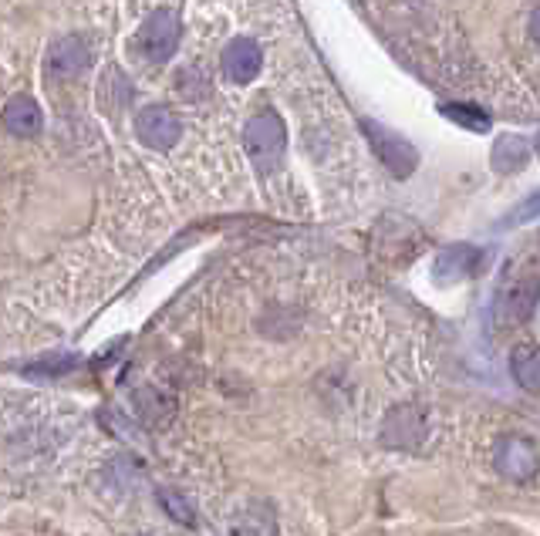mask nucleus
<instances>
[{"instance_id": "obj_1", "label": "nucleus", "mask_w": 540, "mask_h": 536, "mask_svg": "<svg viewBox=\"0 0 540 536\" xmlns=\"http://www.w3.org/2000/svg\"><path fill=\"white\" fill-rule=\"evenodd\" d=\"M243 149H247V159L254 162L260 172H270L277 162L284 159L287 149V129L277 112H257L243 125Z\"/></svg>"}, {"instance_id": "obj_2", "label": "nucleus", "mask_w": 540, "mask_h": 536, "mask_svg": "<svg viewBox=\"0 0 540 536\" xmlns=\"http://www.w3.org/2000/svg\"><path fill=\"white\" fill-rule=\"evenodd\" d=\"M179 38H183V27H179V17L166 7L152 11L146 21L135 31V51L149 61H166L173 58V51L179 48Z\"/></svg>"}, {"instance_id": "obj_3", "label": "nucleus", "mask_w": 540, "mask_h": 536, "mask_svg": "<svg viewBox=\"0 0 540 536\" xmlns=\"http://www.w3.org/2000/svg\"><path fill=\"white\" fill-rule=\"evenodd\" d=\"M537 294H540L537 270H524V274L517 270L513 277H507V284H503L500 294H497V324L500 327L524 324L530 317V311H534Z\"/></svg>"}, {"instance_id": "obj_4", "label": "nucleus", "mask_w": 540, "mask_h": 536, "mask_svg": "<svg viewBox=\"0 0 540 536\" xmlns=\"http://www.w3.org/2000/svg\"><path fill=\"white\" fill-rule=\"evenodd\" d=\"M362 129L368 135V142H372L375 156L382 159V166H389L392 176H399V179L412 176V169H416V162H419V152L412 149L402 135L382 129V125H375V122H365Z\"/></svg>"}, {"instance_id": "obj_5", "label": "nucleus", "mask_w": 540, "mask_h": 536, "mask_svg": "<svg viewBox=\"0 0 540 536\" xmlns=\"http://www.w3.org/2000/svg\"><path fill=\"white\" fill-rule=\"evenodd\" d=\"M135 135L149 145V149H169L183 135V122L169 105H146L135 115Z\"/></svg>"}, {"instance_id": "obj_6", "label": "nucleus", "mask_w": 540, "mask_h": 536, "mask_svg": "<svg viewBox=\"0 0 540 536\" xmlns=\"http://www.w3.org/2000/svg\"><path fill=\"white\" fill-rule=\"evenodd\" d=\"M493 462L513 483H527L530 476L537 472V445L530 439H520V435H503L497 439V449H493Z\"/></svg>"}, {"instance_id": "obj_7", "label": "nucleus", "mask_w": 540, "mask_h": 536, "mask_svg": "<svg viewBox=\"0 0 540 536\" xmlns=\"http://www.w3.org/2000/svg\"><path fill=\"white\" fill-rule=\"evenodd\" d=\"M264 68V51L254 38H237L220 51V71L233 85H247Z\"/></svg>"}, {"instance_id": "obj_8", "label": "nucleus", "mask_w": 540, "mask_h": 536, "mask_svg": "<svg viewBox=\"0 0 540 536\" xmlns=\"http://www.w3.org/2000/svg\"><path fill=\"white\" fill-rule=\"evenodd\" d=\"M88 58H92V51H88L85 38H78V34H68V38L54 41L51 51H48V78H75L78 71L88 68Z\"/></svg>"}, {"instance_id": "obj_9", "label": "nucleus", "mask_w": 540, "mask_h": 536, "mask_svg": "<svg viewBox=\"0 0 540 536\" xmlns=\"http://www.w3.org/2000/svg\"><path fill=\"white\" fill-rule=\"evenodd\" d=\"M4 129L17 135V139H34L41 129H44V115H41V105L27 95H17L7 102L4 108Z\"/></svg>"}, {"instance_id": "obj_10", "label": "nucleus", "mask_w": 540, "mask_h": 536, "mask_svg": "<svg viewBox=\"0 0 540 536\" xmlns=\"http://www.w3.org/2000/svg\"><path fill=\"white\" fill-rule=\"evenodd\" d=\"M483 263V253L470 247V243H459V247H449L439 253L436 260V274L439 280H449V277H470L476 267Z\"/></svg>"}, {"instance_id": "obj_11", "label": "nucleus", "mask_w": 540, "mask_h": 536, "mask_svg": "<svg viewBox=\"0 0 540 536\" xmlns=\"http://www.w3.org/2000/svg\"><path fill=\"white\" fill-rule=\"evenodd\" d=\"M510 371L524 392H540V348L537 344H517L510 354Z\"/></svg>"}, {"instance_id": "obj_12", "label": "nucleus", "mask_w": 540, "mask_h": 536, "mask_svg": "<svg viewBox=\"0 0 540 536\" xmlns=\"http://www.w3.org/2000/svg\"><path fill=\"white\" fill-rule=\"evenodd\" d=\"M530 159V145L520 139V135H503L493 145V166L500 172H513V169H524Z\"/></svg>"}, {"instance_id": "obj_13", "label": "nucleus", "mask_w": 540, "mask_h": 536, "mask_svg": "<svg viewBox=\"0 0 540 536\" xmlns=\"http://www.w3.org/2000/svg\"><path fill=\"white\" fill-rule=\"evenodd\" d=\"M443 115L453 118V122H459V125H466V129H473V132L490 129V115L480 112V108H473V105H443Z\"/></svg>"}, {"instance_id": "obj_14", "label": "nucleus", "mask_w": 540, "mask_h": 536, "mask_svg": "<svg viewBox=\"0 0 540 536\" xmlns=\"http://www.w3.org/2000/svg\"><path fill=\"white\" fill-rule=\"evenodd\" d=\"M162 506H166L173 520H179V523H193V506H189L183 496H176V493H169V489H166V493H162Z\"/></svg>"}, {"instance_id": "obj_15", "label": "nucleus", "mask_w": 540, "mask_h": 536, "mask_svg": "<svg viewBox=\"0 0 540 536\" xmlns=\"http://www.w3.org/2000/svg\"><path fill=\"white\" fill-rule=\"evenodd\" d=\"M78 361L75 358H61V361H44V365H31L27 368V375H34V378H44V375H65V371L75 368Z\"/></svg>"}, {"instance_id": "obj_16", "label": "nucleus", "mask_w": 540, "mask_h": 536, "mask_svg": "<svg viewBox=\"0 0 540 536\" xmlns=\"http://www.w3.org/2000/svg\"><path fill=\"white\" fill-rule=\"evenodd\" d=\"M540 216V193H534L527 199V203H520V210L513 213V223H530Z\"/></svg>"}, {"instance_id": "obj_17", "label": "nucleus", "mask_w": 540, "mask_h": 536, "mask_svg": "<svg viewBox=\"0 0 540 536\" xmlns=\"http://www.w3.org/2000/svg\"><path fill=\"white\" fill-rule=\"evenodd\" d=\"M530 38H534V44H537V48H540V4L534 7V11H530Z\"/></svg>"}, {"instance_id": "obj_18", "label": "nucleus", "mask_w": 540, "mask_h": 536, "mask_svg": "<svg viewBox=\"0 0 540 536\" xmlns=\"http://www.w3.org/2000/svg\"><path fill=\"white\" fill-rule=\"evenodd\" d=\"M534 149H537V156H540V135H537V142H534Z\"/></svg>"}]
</instances>
